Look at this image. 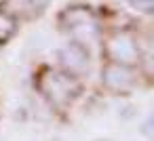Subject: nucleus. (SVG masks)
Listing matches in <instances>:
<instances>
[{
    "label": "nucleus",
    "mask_w": 154,
    "mask_h": 141,
    "mask_svg": "<svg viewBox=\"0 0 154 141\" xmlns=\"http://www.w3.org/2000/svg\"><path fill=\"white\" fill-rule=\"evenodd\" d=\"M59 61L63 65V70L72 76H82L87 70H89V51L82 42L74 40V42H68L61 51H59Z\"/></svg>",
    "instance_id": "obj_5"
},
{
    "label": "nucleus",
    "mask_w": 154,
    "mask_h": 141,
    "mask_svg": "<svg viewBox=\"0 0 154 141\" xmlns=\"http://www.w3.org/2000/svg\"><path fill=\"white\" fill-rule=\"evenodd\" d=\"M38 86L45 93V97L53 105H57V107L68 105L80 93V86H78L76 76H72L68 72H53V70H49V72L42 74Z\"/></svg>",
    "instance_id": "obj_1"
},
{
    "label": "nucleus",
    "mask_w": 154,
    "mask_h": 141,
    "mask_svg": "<svg viewBox=\"0 0 154 141\" xmlns=\"http://www.w3.org/2000/svg\"><path fill=\"white\" fill-rule=\"evenodd\" d=\"M129 4L141 13H152L154 11V0H129Z\"/></svg>",
    "instance_id": "obj_7"
},
{
    "label": "nucleus",
    "mask_w": 154,
    "mask_h": 141,
    "mask_svg": "<svg viewBox=\"0 0 154 141\" xmlns=\"http://www.w3.org/2000/svg\"><path fill=\"white\" fill-rule=\"evenodd\" d=\"M2 2H7V0H0V4H2Z\"/></svg>",
    "instance_id": "obj_9"
},
{
    "label": "nucleus",
    "mask_w": 154,
    "mask_h": 141,
    "mask_svg": "<svg viewBox=\"0 0 154 141\" xmlns=\"http://www.w3.org/2000/svg\"><path fill=\"white\" fill-rule=\"evenodd\" d=\"M59 23L63 26V30H68L82 44L97 36V19H95V15L89 7H70V9H66L59 17Z\"/></svg>",
    "instance_id": "obj_2"
},
{
    "label": "nucleus",
    "mask_w": 154,
    "mask_h": 141,
    "mask_svg": "<svg viewBox=\"0 0 154 141\" xmlns=\"http://www.w3.org/2000/svg\"><path fill=\"white\" fill-rule=\"evenodd\" d=\"M101 82L108 91L114 93H129L135 86V74L129 65H120V63H112L108 61L103 72H101Z\"/></svg>",
    "instance_id": "obj_4"
},
{
    "label": "nucleus",
    "mask_w": 154,
    "mask_h": 141,
    "mask_svg": "<svg viewBox=\"0 0 154 141\" xmlns=\"http://www.w3.org/2000/svg\"><path fill=\"white\" fill-rule=\"evenodd\" d=\"M15 32H17V21H15V17L9 15L7 11H0V44L9 42Z\"/></svg>",
    "instance_id": "obj_6"
},
{
    "label": "nucleus",
    "mask_w": 154,
    "mask_h": 141,
    "mask_svg": "<svg viewBox=\"0 0 154 141\" xmlns=\"http://www.w3.org/2000/svg\"><path fill=\"white\" fill-rule=\"evenodd\" d=\"M106 55L112 63H120V65H135L139 61V46L135 42V38L127 32H118L112 38H108L106 42Z\"/></svg>",
    "instance_id": "obj_3"
},
{
    "label": "nucleus",
    "mask_w": 154,
    "mask_h": 141,
    "mask_svg": "<svg viewBox=\"0 0 154 141\" xmlns=\"http://www.w3.org/2000/svg\"><path fill=\"white\" fill-rule=\"evenodd\" d=\"M49 2H51V0H30V4L34 7V11H45Z\"/></svg>",
    "instance_id": "obj_8"
}]
</instances>
